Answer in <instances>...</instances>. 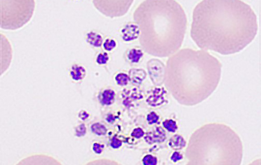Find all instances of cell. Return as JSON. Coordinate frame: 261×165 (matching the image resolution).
<instances>
[{"label":"cell","mask_w":261,"mask_h":165,"mask_svg":"<svg viewBox=\"0 0 261 165\" xmlns=\"http://www.w3.org/2000/svg\"><path fill=\"white\" fill-rule=\"evenodd\" d=\"M258 29L250 6L238 0H205L193 13L190 35L205 50L227 55L238 52L250 43Z\"/></svg>","instance_id":"6da1fadb"},{"label":"cell","mask_w":261,"mask_h":165,"mask_svg":"<svg viewBox=\"0 0 261 165\" xmlns=\"http://www.w3.org/2000/svg\"><path fill=\"white\" fill-rule=\"evenodd\" d=\"M133 19L139 25L140 43L154 56L173 55L180 48L187 27L181 5L174 0H145L137 8Z\"/></svg>","instance_id":"7a4b0ae2"},{"label":"cell","mask_w":261,"mask_h":165,"mask_svg":"<svg viewBox=\"0 0 261 165\" xmlns=\"http://www.w3.org/2000/svg\"><path fill=\"white\" fill-rule=\"evenodd\" d=\"M222 67L217 58L205 50L182 49L168 59L166 68L188 76L166 69V87L174 96L189 95L192 104L198 103L217 88Z\"/></svg>","instance_id":"3957f363"},{"label":"cell","mask_w":261,"mask_h":165,"mask_svg":"<svg viewBox=\"0 0 261 165\" xmlns=\"http://www.w3.org/2000/svg\"><path fill=\"white\" fill-rule=\"evenodd\" d=\"M195 160L198 164L239 165L243 155L241 141L230 127L213 123L199 129L194 137Z\"/></svg>","instance_id":"277c9868"},{"label":"cell","mask_w":261,"mask_h":165,"mask_svg":"<svg viewBox=\"0 0 261 165\" xmlns=\"http://www.w3.org/2000/svg\"><path fill=\"white\" fill-rule=\"evenodd\" d=\"M35 6L33 0H0L1 28L14 30L22 27L32 18Z\"/></svg>","instance_id":"5b68a950"},{"label":"cell","mask_w":261,"mask_h":165,"mask_svg":"<svg viewBox=\"0 0 261 165\" xmlns=\"http://www.w3.org/2000/svg\"><path fill=\"white\" fill-rule=\"evenodd\" d=\"M97 8L105 15L111 17L123 15L130 8L133 0L98 1Z\"/></svg>","instance_id":"8992f818"},{"label":"cell","mask_w":261,"mask_h":165,"mask_svg":"<svg viewBox=\"0 0 261 165\" xmlns=\"http://www.w3.org/2000/svg\"><path fill=\"white\" fill-rule=\"evenodd\" d=\"M167 89L159 85L153 87L147 92L146 101L152 106H156L163 103L167 100L168 94Z\"/></svg>","instance_id":"52a82bcc"},{"label":"cell","mask_w":261,"mask_h":165,"mask_svg":"<svg viewBox=\"0 0 261 165\" xmlns=\"http://www.w3.org/2000/svg\"><path fill=\"white\" fill-rule=\"evenodd\" d=\"M67 71L71 82L76 84L81 83L87 75L86 67L80 63L75 62L71 64L67 69Z\"/></svg>","instance_id":"ba28073f"},{"label":"cell","mask_w":261,"mask_h":165,"mask_svg":"<svg viewBox=\"0 0 261 165\" xmlns=\"http://www.w3.org/2000/svg\"><path fill=\"white\" fill-rule=\"evenodd\" d=\"M120 34L124 41L133 42L139 38L140 34V28L138 24L135 21L129 22L122 28Z\"/></svg>","instance_id":"9c48e42d"},{"label":"cell","mask_w":261,"mask_h":165,"mask_svg":"<svg viewBox=\"0 0 261 165\" xmlns=\"http://www.w3.org/2000/svg\"><path fill=\"white\" fill-rule=\"evenodd\" d=\"M105 38L101 32L94 29L86 31L84 35L86 44L92 49L98 51L102 48Z\"/></svg>","instance_id":"30bf717a"},{"label":"cell","mask_w":261,"mask_h":165,"mask_svg":"<svg viewBox=\"0 0 261 165\" xmlns=\"http://www.w3.org/2000/svg\"><path fill=\"white\" fill-rule=\"evenodd\" d=\"M95 94V97L101 104L108 106L113 102L117 93L113 87L107 86L100 89Z\"/></svg>","instance_id":"8fae6325"},{"label":"cell","mask_w":261,"mask_h":165,"mask_svg":"<svg viewBox=\"0 0 261 165\" xmlns=\"http://www.w3.org/2000/svg\"><path fill=\"white\" fill-rule=\"evenodd\" d=\"M144 52L143 48L139 46L131 47L126 51L124 57L126 61L131 65H137L143 59Z\"/></svg>","instance_id":"7c38bea8"},{"label":"cell","mask_w":261,"mask_h":165,"mask_svg":"<svg viewBox=\"0 0 261 165\" xmlns=\"http://www.w3.org/2000/svg\"><path fill=\"white\" fill-rule=\"evenodd\" d=\"M110 59L109 53L104 51H97L95 54L94 60L95 64L100 66H105Z\"/></svg>","instance_id":"4fadbf2b"},{"label":"cell","mask_w":261,"mask_h":165,"mask_svg":"<svg viewBox=\"0 0 261 165\" xmlns=\"http://www.w3.org/2000/svg\"><path fill=\"white\" fill-rule=\"evenodd\" d=\"M113 79L114 82L119 86L126 85L130 80V77L126 73L120 72H117L114 74Z\"/></svg>","instance_id":"5bb4252c"},{"label":"cell","mask_w":261,"mask_h":165,"mask_svg":"<svg viewBox=\"0 0 261 165\" xmlns=\"http://www.w3.org/2000/svg\"><path fill=\"white\" fill-rule=\"evenodd\" d=\"M117 45V41L113 37L109 36L105 38L102 48L104 51L108 53L113 52Z\"/></svg>","instance_id":"9a60e30c"},{"label":"cell","mask_w":261,"mask_h":165,"mask_svg":"<svg viewBox=\"0 0 261 165\" xmlns=\"http://www.w3.org/2000/svg\"><path fill=\"white\" fill-rule=\"evenodd\" d=\"M164 127L170 132H174L177 129L176 122L172 120H166L163 123Z\"/></svg>","instance_id":"2e32d148"},{"label":"cell","mask_w":261,"mask_h":165,"mask_svg":"<svg viewBox=\"0 0 261 165\" xmlns=\"http://www.w3.org/2000/svg\"><path fill=\"white\" fill-rule=\"evenodd\" d=\"M156 159L150 155L145 156L143 160L144 164L145 165H155L157 163Z\"/></svg>","instance_id":"e0dca14e"},{"label":"cell","mask_w":261,"mask_h":165,"mask_svg":"<svg viewBox=\"0 0 261 165\" xmlns=\"http://www.w3.org/2000/svg\"><path fill=\"white\" fill-rule=\"evenodd\" d=\"M158 119L159 116L154 112H151L147 116V120L149 124H152L156 122Z\"/></svg>","instance_id":"ac0fdd59"},{"label":"cell","mask_w":261,"mask_h":165,"mask_svg":"<svg viewBox=\"0 0 261 165\" xmlns=\"http://www.w3.org/2000/svg\"><path fill=\"white\" fill-rule=\"evenodd\" d=\"M144 132L140 128L135 129L131 134V136L135 138H139L142 136Z\"/></svg>","instance_id":"d6986e66"},{"label":"cell","mask_w":261,"mask_h":165,"mask_svg":"<svg viewBox=\"0 0 261 165\" xmlns=\"http://www.w3.org/2000/svg\"><path fill=\"white\" fill-rule=\"evenodd\" d=\"M122 144L121 142L119 139L114 138L112 143L113 147L115 148H117L120 146Z\"/></svg>","instance_id":"ffe728a7"},{"label":"cell","mask_w":261,"mask_h":165,"mask_svg":"<svg viewBox=\"0 0 261 165\" xmlns=\"http://www.w3.org/2000/svg\"><path fill=\"white\" fill-rule=\"evenodd\" d=\"M182 158V155L178 152H175L171 157V159L174 162H176L181 159Z\"/></svg>","instance_id":"44dd1931"}]
</instances>
